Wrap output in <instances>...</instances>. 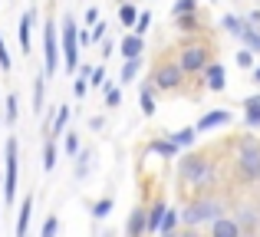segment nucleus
Masks as SVG:
<instances>
[{
	"mask_svg": "<svg viewBox=\"0 0 260 237\" xmlns=\"http://www.w3.org/2000/svg\"><path fill=\"white\" fill-rule=\"evenodd\" d=\"M178 181L188 188H204L214 181V158L208 152H181L178 155Z\"/></svg>",
	"mask_w": 260,
	"mask_h": 237,
	"instance_id": "f257e3e1",
	"label": "nucleus"
},
{
	"mask_svg": "<svg viewBox=\"0 0 260 237\" xmlns=\"http://www.w3.org/2000/svg\"><path fill=\"white\" fill-rule=\"evenodd\" d=\"M234 148H237V178L244 185H257L260 181V139L247 132L234 142Z\"/></svg>",
	"mask_w": 260,
	"mask_h": 237,
	"instance_id": "f03ea898",
	"label": "nucleus"
},
{
	"mask_svg": "<svg viewBox=\"0 0 260 237\" xmlns=\"http://www.w3.org/2000/svg\"><path fill=\"white\" fill-rule=\"evenodd\" d=\"M56 30H59V59H63L66 73L76 76V70H79V40H76L79 26H76V17H63V23H56Z\"/></svg>",
	"mask_w": 260,
	"mask_h": 237,
	"instance_id": "7ed1b4c3",
	"label": "nucleus"
},
{
	"mask_svg": "<svg viewBox=\"0 0 260 237\" xmlns=\"http://www.w3.org/2000/svg\"><path fill=\"white\" fill-rule=\"evenodd\" d=\"M17 172H20V142L13 139H7L4 142V201H7V208L17 201Z\"/></svg>",
	"mask_w": 260,
	"mask_h": 237,
	"instance_id": "20e7f679",
	"label": "nucleus"
},
{
	"mask_svg": "<svg viewBox=\"0 0 260 237\" xmlns=\"http://www.w3.org/2000/svg\"><path fill=\"white\" fill-rule=\"evenodd\" d=\"M181 83H184V73H181V66H178L175 59H161V63L152 70V79H148V86H152L155 92H178Z\"/></svg>",
	"mask_w": 260,
	"mask_h": 237,
	"instance_id": "39448f33",
	"label": "nucleus"
},
{
	"mask_svg": "<svg viewBox=\"0 0 260 237\" xmlns=\"http://www.w3.org/2000/svg\"><path fill=\"white\" fill-rule=\"evenodd\" d=\"M178 218H181L184 227H198V224H204V221L221 218V205L211 201V198H198V201H191V205H184L181 211H178Z\"/></svg>",
	"mask_w": 260,
	"mask_h": 237,
	"instance_id": "423d86ee",
	"label": "nucleus"
},
{
	"mask_svg": "<svg viewBox=\"0 0 260 237\" xmlns=\"http://www.w3.org/2000/svg\"><path fill=\"white\" fill-rule=\"evenodd\" d=\"M175 63L181 66L184 76H194V73H201L204 66L211 63V46L208 43H184Z\"/></svg>",
	"mask_w": 260,
	"mask_h": 237,
	"instance_id": "0eeeda50",
	"label": "nucleus"
},
{
	"mask_svg": "<svg viewBox=\"0 0 260 237\" xmlns=\"http://www.w3.org/2000/svg\"><path fill=\"white\" fill-rule=\"evenodd\" d=\"M56 70H59V33H56L53 17H46V23H43V76L53 79Z\"/></svg>",
	"mask_w": 260,
	"mask_h": 237,
	"instance_id": "6e6552de",
	"label": "nucleus"
},
{
	"mask_svg": "<svg viewBox=\"0 0 260 237\" xmlns=\"http://www.w3.org/2000/svg\"><path fill=\"white\" fill-rule=\"evenodd\" d=\"M231 112L228 109H211V112H204L201 119L194 122V132L201 135V132H214V128H224V125H231Z\"/></svg>",
	"mask_w": 260,
	"mask_h": 237,
	"instance_id": "1a4fd4ad",
	"label": "nucleus"
},
{
	"mask_svg": "<svg viewBox=\"0 0 260 237\" xmlns=\"http://www.w3.org/2000/svg\"><path fill=\"white\" fill-rule=\"evenodd\" d=\"M201 73H204V86H208V92H224V86H228V70H224L217 59H211Z\"/></svg>",
	"mask_w": 260,
	"mask_h": 237,
	"instance_id": "9d476101",
	"label": "nucleus"
},
{
	"mask_svg": "<svg viewBox=\"0 0 260 237\" xmlns=\"http://www.w3.org/2000/svg\"><path fill=\"white\" fill-rule=\"evenodd\" d=\"M33 20H37V10H23V13H20V23H17V40H20V53H23V56L33 50V43H30Z\"/></svg>",
	"mask_w": 260,
	"mask_h": 237,
	"instance_id": "9b49d317",
	"label": "nucleus"
},
{
	"mask_svg": "<svg viewBox=\"0 0 260 237\" xmlns=\"http://www.w3.org/2000/svg\"><path fill=\"white\" fill-rule=\"evenodd\" d=\"M119 53H122V59H135V56H142V53H145V37H139V33L128 30L125 37H122V43H119Z\"/></svg>",
	"mask_w": 260,
	"mask_h": 237,
	"instance_id": "f8f14e48",
	"label": "nucleus"
},
{
	"mask_svg": "<svg viewBox=\"0 0 260 237\" xmlns=\"http://www.w3.org/2000/svg\"><path fill=\"white\" fill-rule=\"evenodd\" d=\"M92 161H95V152H92V148H79V152L73 155V175H76L79 181L89 178V172H92Z\"/></svg>",
	"mask_w": 260,
	"mask_h": 237,
	"instance_id": "ddd939ff",
	"label": "nucleus"
},
{
	"mask_svg": "<svg viewBox=\"0 0 260 237\" xmlns=\"http://www.w3.org/2000/svg\"><path fill=\"white\" fill-rule=\"evenodd\" d=\"M208 237H244V231L237 227L234 218H224V214H221V218L211 221V234Z\"/></svg>",
	"mask_w": 260,
	"mask_h": 237,
	"instance_id": "4468645a",
	"label": "nucleus"
},
{
	"mask_svg": "<svg viewBox=\"0 0 260 237\" xmlns=\"http://www.w3.org/2000/svg\"><path fill=\"white\" fill-rule=\"evenodd\" d=\"M30 218H33V194H23V205L17 211V237L30 234Z\"/></svg>",
	"mask_w": 260,
	"mask_h": 237,
	"instance_id": "2eb2a0df",
	"label": "nucleus"
},
{
	"mask_svg": "<svg viewBox=\"0 0 260 237\" xmlns=\"http://www.w3.org/2000/svg\"><path fill=\"white\" fill-rule=\"evenodd\" d=\"M165 201H155L152 208H145V234H158L161 227V218H165Z\"/></svg>",
	"mask_w": 260,
	"mask_h": 237,
	"instance_id": "dca6fc26",
	"label": "nucleus"
},
{
	"mask_svg": "<svg viewBox=\"0 0 260 237\" xmlns=\"http://www.w3.org/2000/svg\"><path fill=\"white\" fill-rule=\"evenodd\" d=\"M175 30L184 33V37H191V33H201L204 23H201V17H198V10H194V13H181V17H175Z\"/></svg>",
	"mask_w": 260,
	"mask_h": 237,
	"instance_id": "f3484780",
	"label": "nucleus"
},
{
	"mask_svg": "<svg viewBox=\"0 0 260 237\" xmlns=\"http://www.w3.org/2000/svg\"><path fill=\"white\" fill-rule=\"evenodd\" d=\"M165 139L184 152V148H191V145L198 142V132H194V125H188V128H175V132H165Z\"/></svg>",
	"mask_w": 260,
	"mask_h": 237,
	"instance_id": "a211bd4d",
	"label": "nucleus"
},
{
	"mask_svg": "<svg viewBox=\"0 0 260 237\" xmlns=\"http://www.w3.org/2000/svg\"><path fill=\"white\" fill-rule=\"evenodd\" d=\"M244 125H247V128H260V92L244 99Z\"/></svg>",
	"mask_w": 260,
	"mask_h": 237,
	"instance_id": "6ab92c4d",
	"label": "nucleus"
},
{
	"mask_svg": "<svg viewBox=\"0 0 260 237\" xmlns=\"http://www.w3.org/2000/svg\"><path fill=\"white\" fill-rule=\"evenodd\" d=\"M139 109H142L145 119H152L155 109H158V103H155V89L148 83H142V89H139Z\"/></svg>",
	"mask_w": 260,
	"mask_h": 237,
	"instance_id": "aec40b11",
	"label": "nucleus"
},
{
	"mask_svg": "<svg viewBox=\"0 0 260 237\" xmlns=\"http://www.w3.org/2000/svg\"><path fill=\"white\" fill-rule=\"evenodd\" d=\"M66 125H70V106H59L56 116L50 122V132H46V139H59V135L66 132Z\"/></svg>",
	"mask_w": 260,
	"mask_h": 237,
	"instance_id": "412c9836",
	"label": "nucleus"
},
{
	"mask_svg": "<svg viewBox=\"0 0 260 237\" xmlns=\"http://www.w3.org/2000/svg\"><path fill=\"white\" fill-rule=\"evenodd\" d=\"M125 234L128 237H145V208H135L125 221Z\"/></svg>",
	"mask_w": 260,
	"mask_h": 237,
	"instance_id": "4be33fe9",
	"label": "nucleus"
},
{
	"mask_svg": "<svg viewBox=\"0 0 260 237\" xmlns=\"http://www.w3.org/2000/svg\"><path fill=\"white\" fill-rule=\"evenodd\" d=\"M148 152H152V155H158V158H178V155H181V148L172 145V142H168L165 135H161V139H152Z\"/></svg>",
	"mask_w": 260,
	"mask_h": 237,
	"instance_id": "5701e85b",
	"label": "nucleus"
},
{
	"mask_svg": "<svg viewBox=\"0 0 260 237\" xmlns=\"http://www.w3.org/2000/svg\"><path fill=\"white\" fill-rule=\"evenodd\" d=\"M43 106H46V76L43 73H37L33 76V112H43Z\"/></svg>",
	"mask_w": 260,
	"mask_h": 237,
	"instance_id": "b1692460",
	"label": "nucleus"
},
{
	"mask_svg": "<svg viewBox=\"0 0 260 237\" xmlns=\"http://www.w3.org/2000/svg\"><path fill=\"white\" fill-rule=\"evenodd\" d=\"M139 73H142V56L125 59V63H122V70H119V83H122V86L135 83V79H139Z\"/></svg>",
	"mask_w": 260,
	"mask_h": 237,
	"instance_id": "393cba45",
	"label": "nucleus"
},
{
	"mask_svg": "<svg viewBox=\"0 0 260 237\" xmlns=\"http://www.w3.org/2000/svg\"><path fill=\"white\" fill-rule=\"evenodd\" d=\"M221 26L231 33V37H237V40H241V33L247 30V20H244V17H237V13H224V17H221Z\"/></svg>",
	"mask_w": 260,
	"mask_h": 237,
	"instance_id": "a878e982",
	"label": "nucleus"
},
{
	"mask_svg": "<svg viewBox=\"0 0 260 237\" xmlns=\"http://www.w3.org/2000/svg\"><path fill=\"white\" fill-rule=\"evenodd\" d=\"M234 221H237V227H241V231H254V227L260 224V214L254 211V208H241V211L234 214Z\"/></svg>",
	"mask_w": 260,
	"mask_h": 237,
	"instance_id": "bb28decb",
	"label": "nucleus"
},
{
	"mask_svg": "<svg viewBox=\"0 0 260 237\" xmlns=\"http://www.w3.org/2000/svg\"><path fill=\"white\" fill-rule=\"evenodd\" d=\"M56 161H59V152H56V139H46L43 145V172H56Z\"/></svg>",
	"mask_w": 260,
	"mask_h": 237,
	"instance_id": "cd10ccee",
	"label": "nucleus"
},
{
	"mask_svg": "<svg viewBox=\"0 0 260 237\" xmlns=\"http://www.w3.org/2000/svg\"><path fill=\"white\" fill-rule=\"evenodd\" d=\"M135 17H139V7H135L132 0L119 4V23L125 26V30H132V26H135Z\"/></svg>",
	"mask_w": 260,
	"mask_h": 237,
	"instance_id": "c85d7f7f",
	"label": "nucleus"
},
{
	"mask_svg": "<svg viewBox=\"0 0 260 237\" xmlns=\"http://www.w3.org/2000/svg\"><path fill=\"white\" fill-rule=\"evenodd\" d=\"M20 116V96L17 92H7V99H4V119H7V125H13Z\"/></svg>",
	"mask_w": 260,
	"mask_h": 237,
	"instance_id": "c756f323",
	"label": "nucleus"
},
{
	"mask_svg": "<svg viewBox=\"0 0 260 237\" xmlns=\"http://www.w3.org/2000/svg\"><path fill=\"white\" fill-rule=\"evenodd\" d=\"M112 205H115V201H112V198L106 194V198L92 201V205H89V211H92V218H95V221H102V218H109V211H112Z\"/></svg>",
	"mask_w": 260,
	"mask_h": 237,
	"instance_id": "7c9ffc66",
	"label": "nucleus"
},
{
	"mask_svg": "<svg viewBox=\"0 0 260 237\" xmlns=\"http://www.w3.org/2000/svg\"><path fill=\"white\" fill-rule=\"evenodd\" d=\"M241 43L247 46L250 53H260V30H257V26H250V23H247V30L241 33Z\"/></svg>",
	"mask_w": 260,
	"mask_h": 237,
	"instance_id": "2f4dec72",
	"label": "nucleus"
},
{
	"mask_svg": "<svg viewBox=\"0 0 260 237\" xmlns=\"http://www.w3.org/2000/svg\"><path fill=\"white\" fill-rule=\"evenodd\" d=\"M79 148H83V142H79V132H76V128H73V132H63V152L70 155V158L79 152Z\"/></svg>",
	"mask_w": 260,
	"mask_h": 237,
	"instance_id": "473e14b6",
	"label": "nucleus"
},
{
	"mask_svg": "<svg viewBox=\"0 0 260 237\" xmlns=\"http://www.w3.org/2000/svg\"><path fill=\"white\" fill-rule=\"evenodd\" d=\"M89 86H92V89H106V86H109V79H106V66H95V70L89 73Z\"/></svg>",
	"mask_w": 260,
	"mask_h": 237,
	"instance_id": "72a5a7b5",
	"label": "nucleus"
},
{
	"mask_svg": "<svg viewBox=\"0 0 260 237\" xmlns=\"http://www.w3.org/2000/svg\"><path fill=\"white\" fill-rule=\"evenodd\" d=\"M148 26H152V13L139 10V17H135V26H132V33H139V37H145V33H148Z\"/></svg>",
	"mask_w": 260,
	"mask_h": 237,
	"instance_id": "f704fd0d",
	"label": "nucleus"
},
{
	"mask_svg": "<svg viewBox=\"0 0 260 237\" xmlns=\"http://www.w3.org/2000/svg\"><path fill=\"white\" fill-rule=\"evenodd\" d=\"M102 96H106V106H109V109H115V106L122 103V89H119V86H112V83L102 89Z\"/></svg>",
	"mask_w": 260,
	"mask_h": 237,
	"instance_id": "c9c22d12",
	"label": "nucleus"
},
{
	"mask_svg": "<svg viewBox=\"0 0 260 237\" xmlns=\"http://www.w3.org/2000/svg\"><path fill=\"white\" fill-rule=\"evenodd\" d=\"M161 231H178V211H175V208H165V218H161L158 234Z\"/></svg>",
	"mask_w": 260,
	"mask_h": 237,
	"instance_id": "e433bc0d",
	"label": "nucleus"
},
{
	"mask_svg": "<svg viewBox=\"0 0 260 237\" xmlns=\"http://www.w3.org/2000/svg\"><path fill=\"white\" fill-rule=\"evenodd\" d=\"M59 234V218L56 214H46V221H43V231H40V237H56Z\"/></svg>",
	"mask_w": 260,
	"mask_h": 237,
	"instance_id": "4c0bfd02",
	"label": "nucleus"
},
{
	"mask_svg": "<svg viewBox=\"0 0 260 237\" xmlns=\"http://www.w3.org/2000/svg\"><path fill=\"white\" fill-rule=\"evenodd\" d=\"M234 63L241 66V70H254V53H250L247 46H241V50H237V56H234Z\"/></svg>",
	"mask_w": 260,
	"mask_h": 237,
	"instance_id": "58836bf2",
	"label": "nucleus"
},
{
	"mask_svg": "<svg viewBox=\"0 0 260 237\" xmlns=\"http://www.w3.org/2000/svg\"><path fill=\"white\" fill-rule=\"evenodd\" d=\"M89 37H92V43H102V40L109 37V23H106V20H95L92 30H89Z\"/></svg>",
	"mask_w": 260,
	"mask_h": 237,
	"instance_id": "ea45409f",
	"label": "nucleus"
},
{
	"mask_svg": "<svg viewBox=\"0 0 260 237\" xmlns=\"http://www.w3.org/2000/svg\"><path fill=\"white\" fill-rule=\"evenodd\" d=\"M194 10H198V0H175L172 17H181V13H194Z\"/></svg>",
	"mask_w": 260,
	"mask_h": 237,
	"instance_id": "a19ab883",
	"label": "nucleus"
},
{
	"mask_svg": "<svg viewBox=\"0 0 260 237\" xmlns=\"http://www.w3.org/2000/svg\"><path fill=\"white\" fill-rule=\"evenodd\" d=\"M0 70H4V73H10V70H13V59H10V53H7L4 37H0Z\"/></svg>",
	"mask_w": 260,
	"mask_h": 237,
	"instance_id": "79ce46f5",
	"label": "nucleus"
},
{
	"mask_svg": "<svg viewBox=\"0 0 260 237\" xmlns=\"http://www.w3.org/2000/svg\"><path fill=\"white\" fill-rule=\"evenodd\" d=\"M86 89H89V79H83V76L73 79V96H76V99H83V96H86Z\"/></svg>",
	"mask_w": 260,
	"mask_h": 237,
	"instance_id": "37998d69",
	"label": "nucleus"
},
{
	"mask_svg": "<svg viewBox=\"0 0 260 237\" xmlns=\"http://www.w3.org/2000/svg\"><path fill=\"white\" fill-rule=\"evenodd\" d=\"M95 20H99V10H95V7H89V10L83 13V23H86V26H92Z\"/></svg>",
	"mask_w": 260,
	"mask_h": 237,
	"instance_id": "c03bdc74",
	"label": "nucleus"
},
{
	"mask_svg": "<svg viewBox=\"0 0 260 237\" xmlns=\"http://www.w3.org/2000/svg\"><path fill=\"white\" fill-rule=\"evenodd\" d=\"M76 40H79V46H89V43H92V37H89V30H79V33H76Z\"/></svg>",
	"mask_w": 260,
	"mask_h": 237,
	"instance_id": "a18cd8bd",
	"label": "nucleus"
},
{
	"mask_svg": "<svg viewBox=\"0 0 260 237\" xmlns=\"http://www.w3.org/2000/svg\"><path fill=\"white\" fill-rule=\"evenodd\" d=\"M89 73H92V66H89V63H83V66H79V70H76V76H83V79H89Z\"/></svg>",
	"mask_w": 260,
	"mask_h": 237,
	"instance_id": "49530a36",
	"label": "nucleus"
},
{
	"mask_svg": "<svg viewBox=\"0 0 260 237\" xmlns=\"http://www.w3.org/2000/svg\"><path fill=\"white\" fill-rule=\"evenodd\" d=\"M112 46H115V43H112V40H109V37L102 40V56H109V53H112Z\"/></svg>",
	"mask_w": 260,
	"mask_h": 237,
	"instance_id": "de8ad7c7",
	"label": "nucleus"
},
{
	"mask_svg": "<svg viewBox=\"0 0 260 237\" xmlns=\"http://www.w3.org/2000/svg\"><path fill=\"white\" fill-rule=\"evenodd\" d=\"M178 237H201V234H198L194 227H184V231H178Z\"/></svg>",
	"mask_w": 260,
	"mask_h": 237,
	"instance_id": "09e8293b",
	"label": "nucleus"
},
{
	"mask_svg": "<svg viewBox=\"0 0 260 237\" xmlns=\"http://www.w3.org/2000/svg\"><path fill=\"white\" fill-rule=\"evenodd\" d=\"M89 128H102V116H92V119H89Z\"/></svg>",
	"mask_w": 260,
	"mask_h": 237,
	"instance_id": "8fccbe9b",
	"label": "nucleus"
},
{
	"mask_svg": "<svg viewBox=\"0 0 260 237\" xmlns=\"http://www.w3.org/2000/svg\"><path fill=\"white\" fill-rule=\"evenodd\" d=\"M254 83L260 86V66H254Z\"/></svg>",
	"mask_w": 260,
	"mask_h": 237,
	"instance_id": "3c124183",
	"label": "nucleus"
},
{
	"mask_svg": "<svg viewBox=\"0 0 260 237\" xmlns=\"http://www.w3.org/2000/svg\"><path fill=\"white\" fill-rule=\"evenodd\" d=\"M158 237H178V231H161Z\"/></svg>",
	"mask_w": 260,
	"mask_h": 237,
	"instance_id": "603ef678",
	"label": "nucleus"
},
{
	"mask_svg": "<svg viewBox=\"0 0 260 237\" xmlns=\"http://www.w3.org/2000/svg\"><path fill=\"white\" fill-rule=\"evenodd\" d=\"M208 4H214V0H208Z\"/></svg>",
	"mask_w": 260,
	"mask_h": 237,
	"instance_id": "864d4df0",
	"label": "nucleus"
},
{
	"mask_svg": "<svg viewBox=\"0 0 260 237\" xmlns=\"http://www.w3.org/2000/svg\"><path fill=\"white\" fill-rule=\"evenodd\" d=\"M26 237H30V234H26Z\"/></svg>",
	"mask_w": 260,
	"mask_h": 237,
	"instance_id": "5fc2aeb1",
	"label": "nucleus"
}]
</instances>
